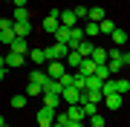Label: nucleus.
<instances>
[{
  "mask_svg": "<svg viewBox=\"0 0 130 127\" xmlns=\"http://www.w3.org/2000/svg\"><path fill=\"white\" fill-rule=\"evenodd\" d=\"M67 43H52L49 49H43V55H46V61H64L67 58Z\"/></svg>",
  "mask_w": 130,
  "mask_h": 127,
  "instance_id": "f257e3e1",
  "label": "nucleus"
},
{
  "mask_svg": "<svg viewBox=\"0 0 130 127\" xmlns=\"http://www.w3.org/2000/svg\"><path fill=\"white\" fill-rule=\"evenodd\" d=\"M58 12H61V9H52V12L46 14V17L41 20V29H43V32H49V35H55V29L61 26V23H58Z\"/></svg>",
  "mask_w": 130,
  "mask_h": 127,
  "instance_id": "f03ea898",
  "label": "nucleus"
},
{
  "mask_svg": "<svg viewBox=\"0 0 130 127\" xmlns=\"http://www.w3.org/2000/svg\"><path fill=\"white\" fill-rule=\"evenodd\" d=\"M35 121H38V127H49L52 121H55V110H49V107H41L35 113Z\"/></svg>",
  "mask_w": 130,
  "mask_h": 127,
  "instance_id": "7ed1b4c3",
  "label": "nucleus"
},
{
  "mask_svg": "<svg viewBox=\"0 0 130 127\" xmlns=\"http://www.w3.org/2000/svg\"><path fill=\"white\" fill-rule=\"evenodd\" d=\"M78 98H81V89H75V87H64L61 89V101L70 107V104H78Z\"/></svg>",
  "mask_w": 130,
  "mask_h": 127,
  "instance_id": "20e7f679",
  "label": "nucleus"
},
{
  "mask_svg": "<svg viewBox=\"0 0 130 127\" xmlns=\"http://www.w3.org/2000/svg\"><path fill=\"white\" fill-rule=\"evenodd\" d=\"M43 72H46L49 78H61L67 72V66H64V61H46V69Z\"/></svg>",
  "mask_w": 130,
  "mask_h": 127,
  "instance_id": "39448f33",
  "label": "nucleus"
},
{
  "mask_svg": "<svg viewBox=\"0 0 130 127\" xmlns=\"http://www.w3.org/2000/svg\"><path fill=\"white\" fill-rule=\"evenodd\" d=\"M12 29H14V38H26L29 41V35H32V20H23V23H14L12 20Z\"/></svg>",
  "mask_w": 130,
  "mask_h": 127,
  "instance_id": "423d86ee",
  "label": "nucleus"
},
{
  "mask_svg": "<svg viewBox=\"0 0 130 127\" xmlns=\"http://www.w3.org/2000/svg\"><path fill=\"white\" fill-rule=\"evenodd\" d=\"M58 23L67 26V29H72V26H78V17L72 14V9H64V12H58Z\"/></svg>",
  "mask_w": 130,
  "mask_h": 127,
  "instance_id": "0eeeda50",
  "label": "nucleus"
},
{
  "mask_svg": "<svg viewBox=\"0 0 130 127\" xmlns=\"http://www.w3.org/2000/svg\"><path fill=\"white\" fill-rule=\"evenodd\" d=\"M101 101H104L110 110H121V107H124V95H119V93H113V95H104Z\"/></svg>",
  "mask_w": 130,
  "mask_h": 127,
  "instance_id": "6e6552de",
  "label": "nucleus"
},
{
  "mask_svg": "<svg viewBox=\"0 0 130 127\" xmlns=\"http://www.w3.org/2000/svg\"><path fill=\"white\" fill-rule=\"evenodd\" d=\"M41 87H43V93H49V95H61V89H64L58 84V78H49V75H46V81H43Z\"/></svg>",
  "mask_w": 130,
  "mask_h": 127,
  "instance_id": "1a4fd4ad",
  "label": "nucleus"
},
{
  "mask_svg": "<svg viewBox=\"0 0 130 127\" xmlns=\"http://www.w3.org/2000/svg\"><path fill=\"white\" fill-rule=\"evenodd\" d=\"M9 49L18 52V55H26V52H29V41H26V38H14V41L9 43Z\"/></svg>",
  "mask_w": 130,
  "mask_h": 127,
  "instance_id": "9d476101",
  "label": "nucleus"
},
{
  "mask_svg": "<svg viewBox=\"0 0 130 127\" xmlns=\"http://www.w3.org/2000/svg\"><path fill=\"white\" fill-rule=\"evenodd\" d=\"M75 72L87 78V75H93V72H95V64L90 61V58H81V64H78V69H75Z\"/></svg>",
  "mask_w": 130,
  "mask_h": 127,
  "instance_id": "9b49d317",
  "label": "nucleus"
},
{
  "mask_svg": "<svg viewBox=\"0 0 130 127\" xmlns=\"http://www.w3.org/2000/svg\"><path fill=\"white\" fill-rule=\"evenodd\" d=\"M6 58V66H23L26 64V55H18V52H12L9 49V55H3Z\"/></svg>",
  "mask_w": 130,
  "mask_h": 127,
  "instance_id": "f8f14e48",
  "label": "nucleus"
},
{
  "mask_svg": "<svg viewBox=\"0 0 130 127\" xmlns=\"http://www.w3.org/2000/svg\"><path fill=\"white\" fill-rule=\"evenodd\" d=\"M90 61H93V64H107V49H104V46H93Z\"/></svg>",
  "mask_w": 130,
  "mask_h": 127,
  "instance_id": "ddd939ff",
  "label": "nucleus"
},
{
  "mask_svg": "<svg viewBox=\"0 0 130 127\" xmlns=\"http://www.w3.org/2000/svg\"><path fill=\"white\" fill-rule=\"evenodd\" d=\"M67 118H70V121H81V118H84L81 104H70V107H67Z\"/></svg>",
  "mask_w": 130,
  "mask_h": 127,
  "instance_id": "4468645a",
  "label": "nucleus"
},
{
  "mask_svg": "<svg viewBox=\"0 0 130 127\" xmlns=\"http://www.w3.org/2000/svg\"><path fill=\"white\" fill-rule=\"evenodd\" d=\"M87 20H93V23H101V20H104V9H101V6H93V9H87Z\"/></svg>",
  "mask_w": 130,
  "mask_h": 127,
  "instance_id": "2eb2a0df",
  "label": "nucleus"
},
{
  "mask_svg": "<svg viewBox=\"0 0 130 127\" xmlns=\"http://www.w3.org/2000/svg\"><path fill=\"white\" fill-rule=\"evenodd\" d=\"M78 64H81V55L78 52H67V58H64V66H72V69H78Z\"/></svg>",
  "mask_w": 130,
  "mask_h": 127,
  "instance_id": "dca6fc26",
  "label": "nucleus"
},
{
  "mask_svg": "<svg viewBox=\"0 0 130 127\" xmlns=\"http://www.w3.org/2000/svg\"><path fill=\"white\" fill-rule=\"evenodd\" d=\"M93 46H95L93 41H87V38H84V41L78 43V49H75V52H78L81 58H90V52H93Z\"/></svg>",
  "mask_w": 130,
  "mask_h": 127,
  "instance_id": "f3484780",
  "label": "nucleus"
},
{
  "mask_svg": "<svg viewBox=\"0 0 130 127\" xmlns=\"http://www.w3.org/2000/svg\"><path fill=\"white\" fill-rule=\"evenodd\" d=\"M81 32H84V38H95V35H98V23H93V20H87V23L81 26Z\"/></svg>",
  "mask_w": 130,
  "mask_h": 127,
  "instance_id": "a211bd4d",
  "label": "nucleus"
},
{
  "mask_svg": "<svg viewBox=\"0 0 130 127\" xmlns=\"http://www.w3.org/2000/svg\"><path fill=\"white\" fill-rule=\"evenodd\" d=\"M26 55L32 58V64H46V55H43V49H35V46H32Z\"/></svg>",
  "mask_w": 130,
  "mask_h": 127,
  "instance_id": "6ab92c4d",
  "label": "nucleus"
},
{
  "mask_svg": "<svg viewBox=\"0 0 130 127\" xmlns=\"http://www.w3.org/2000/svg\"><path fill=\"white\" fill-rule=\"evenodd\" d=\"M58 104H61V95H49V93H43V107L58 110Z\"/></svg>",
  "mask_w": 130,
  "mask_h": 127,
  "instance_id": "aec40b11",
  "label": "nucleus"
},
{
  "mask_svg": "<svg viewBox=\"0 0 130 127\" xmlns=\"http://www.w3.org/2000/svg\"><path fill=\"white\" fill-rule=\"evenodd\" d=\"M113 29H119L116 23H113V20H101V23H98V35H113Z\"/></svg>",
  "mask_w": 130,
  "mask_h": 127,
  "instance_id": "412c9836",
  "label": "nucleus"
},
{
  "mask_svg": "<svg viewBox=\"0 0 130 127\" xmlns=\"http://www.w3.org/2000/svg\"><path fill=\"white\" fill-rule=\"evenodd\" d=\"M93 75H95L98 81H107V78H113V75H110V69H107V64H95V72H93Z\"/></svg>",
  "mask_w": 130,
  "mask_h": 127,
  "instance_id": "4be33fe9",
  "label": "nucleus"
},
{
  "mask_svg": "<svg viewBox=\"0 0 130 127\" xmlns=\"http://www.w3.org/2000/svg\"><path fill=\"white\" fill-rule=\"evenodd\" d=\"M110 38H113V43H116V46H124L127 32H124V29H113V35H110Z\"/></svg>",
  "mask_w": 130,
  "mask_h": 127,
  "instance_id": "5701e85b",
  "label": "nucleus"
},
{
  "mask_svg": "<svg viewBox=\"0 0 130 127\" xmlns=\"http://www.w3.org/2000/svg\"><path fill=\"white\" fill-rule=\"evenodd\" d=\"M67 41H70V29H67V26H58L55 29V43H67Z\"/></svg>",
  "mask_w": 130,
  "mask_h": 127,
  "instance_id": "b1692460",
  "label": "nucleus"
},
{
  "mask_svg": "<svg viewBox=\"0 0 130 127\" xmlns=\"http://www.w3.org/2000/svg\"><path fill=\"white\" fill-rule=\"evenodd\" d=\"M26 98H35V95H43V87L41 84H32V81H29V87H26Z\"/></svg>",
  "mask_w": 130,
  "mask_h": 127,
  "instance_id": "393cba45",
  "label": "nucleus"
},
{
  "mask_svg": "<svg viewBox=\"0 0 130 127\" xmlns=\"http://www.w3.org/2000/svg\"><path fill=\"white\" fill-rule=\"evenodd\" d=\"M116 93L119 95H127L130 93V81L127 78H116Z\"/></svg>",
  "mask_w": 130,
  "mask_h": 127,
  "instance_id": "a878e982",
  "label": "nucleus"
},
{
  "mask_svg": "<svg viewBox=\"0 0 130 127\" xmlns=\"http://www.w3.org/2000/svg\"><path fill=\"white\" fill-rule=\"evenodd\" d=\"M81 110H84V116H95V113H101V107H98V104H93V101H84Z\"/></svg>",
  "mask_w": 130,
  "mask_h": 127,
  "instance_id": "bb28decb",
  "label": "nucleus"
},
{
  "mask_svg": "<svg viewBox=\"0 0 130 127\" xmlns=\"http://www.w3.org/2000/svg\"><path fill=\"white\" fill-rule=\"evenodd\" d=\"M29 81H32V84H43V81H46V72L43 69H32L29 72Z\"/></svg>",
  "mask_w": 130,
  "mask_h": 127,
  "instance_id": "cd10ccee",
  "label": "nucleus"
},
{
  "mask_svg": "<svg viewBox=\"0 0 130 127\" xmlns=\"http://www.w3.org/2000/svg\"><path fill=\"white\" fill-rule=\"evenodd\" d=\"M14 23H23V20H29V9H26V6H23V9H14Z\"/></svg>",
  "mask_w": 130,
  "mask_h": 127,
  "instance_id": "c85d7f7f",
  "label": "nucleus"
},
{
  "mask_svg": "<svg viewBox=\"0 0 130 127\" xmlns=\"http://www.w3.org/2000/svg\"><path fill=\"white\" fill-rule=\"evenodd\" d=\"M12 107H14V110H20V107H26V95H23V93H18V95H12Z\"/></svg>",
  "mask_w": 130,
  "mask_h": 127,
  "instance_id": "c756f323",
  "label": "nucleus"
},
{
  "mask_svg": "<svg viewBox=\"0 0 130 127\" xmlns=\"http://www.w3.org/2000/svg\"><path fill=\"white\" fill-rule=\"evenodd\" d=\"M12 41H14V29H6V32H0V43H6V46H9Z\"/></svg>",
  "mask_w": 130,
  "mask_h": 127,
  "instance_id": "7c9ffc66",
  "label": "nucleus"
},
{
  "mask_svg": "<svg viewBox=\"0 0 130 127\" xmlns=\"http://www.w3.org/2000/svg\"><path fill=\"white\" fill-rule=\"evenodd\" d=\"M90 118V127H104V116L101 113H95V116H87Z\"/></svg>",
  "mask_w": 130,
  "mask_h": 127,
  "instance_id": "2f4dec72",
  "label": "nucleus"
},
{
  "mask_svg": "<svg viewBox=\"0 0 130 127\" xmlns=\"http://www.w3.org/2000/svg\"><path fill=\"white\" fill-rule=\"evenodd\" d=\"M75 17H87V6H78V9H72Z\"/></svg>",
  "mask_w": 130,
  "mask_h": 127,
  "instance_id": "473e14b6",
  "label": "nucleus"
},
{
  "mask_svg": "<svg viewBox=\"0 0 130 127\" xmlns=\"http://www.w3.org/2000/svg\"><path fill=\"white\" fill-rule=\"evenodd\" d=\"M12 3H14V9H23V6H26V0H12Z\"/></svg>",
  "mask_w": 130,
  "mask_h": 127,
  "instance_id": "72a5a7b5",
  "label": "nucleus"
},
{
  "mask_svg": "<svg viewBox=\"0 0 130 127\" xmlns=\"http://www.w3.org/2000/svg\"><path fill=\"white\" fill-rule=\"evenodd\" d=\"M64 127H84V124H81V121H67Z\"/></svg>",
  "mask_w": 130,
  "mask_h": 127,
  "instance_id": "f704fd0d",
  "label": "nucleus"
},
{
  "mask_svg": "<svg viewBox=\"0 0 130 127\" xmlns=\"http://www.w3.org/2000/svg\"><path fill=\"white\" fill-rule=\"evenodd\" d=\"M3 75H6V66H0V81H3Z\"/></svg>",
  "mask_w": 130,
  "mask_h": 127,
  "instance_id": "c9c22d12",
  "label": "nucleus"
},
{
  "mask_svg": "<svg viewBox=\"0 0 130 127\" xmlns=\"http://www.w3.org/2000/svg\"><path fill=\"white\" fill-rule=\"evenodd\" d=\"M0 66H6V58H3V55H0Z\"/></svg>",
  "mask_w": 130,
  "mask_h": 127,
  "instance_id": "e433bc0d",
  "label": "nucleus"
},
{
  "mask_svg": "<svg viewBox=\"0 0 130 127\" xmlns=\"http://www.w3.org/2000/svg\"><path fill=\"white\" fill-rule=\"evenodd\" d=\"M49 127H64V124H58V121H52V124H49Z\"/></svg>",
  "mask_w": 130,
  "mask_h": 127,
  "instance_id": "4c0bfd02",
  "label": "nucleus"
},
{
  "mask_svg": "<svg viewBox=\"0 0 130 127\" xmlns=\"http://www.w3.org/2000/svg\"><path fill=\"white\" fill-rule=\"evenodd\" d=\"M3 124H6V118H3V116H0V127H3Z\"/></svg>",
  "mask_w": 130,
  "mask_h": 127,
  "instance_id": "58836bf2",
  "label": "nucleus"
},
{
  "mask_svg": "<svg viewBox=\"0 0 130 127\" xmlns=\"http://www.w3.org/2000/svg\"><path fill=\"white\" fill-rule=\"evenodd\" d=\"M0 3H12V0H0Z\"/></svg>",
  "mask_w": 130,
  "mask_h": 127,
  "instance_id": "ea45409f",
  "label": "nucleus"
},
{
  "mask_svg": "<svg viewBox=\"0 0 130 127\" xmlns=\"http://www.w3.org/2000/svg\"><path fill=\"white\" fill-rule=\"evenodd\" d=\"M35 127H38V124H35Z\"/></svg>",
  "mask_w": 130,
  "mask_h": 127,
  "instance_id": "a19ab883",
  "label": "nucleus"
}]
</instances>
